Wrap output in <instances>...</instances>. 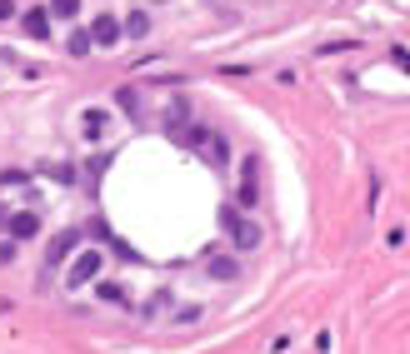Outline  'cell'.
<instances>
[{"instance_id": "obj_1", "label": "cell", "mask_w": 410, "mask_h": 354, "mask_svg": "<svg viewBox=\"0 0 410 354\" xmlns=\"http://www.w3.org/2000/svg\"><path fill=\"white\" fill-rule=\"evenodd\" d=\"M220 225H225V234H230V245H236V250H255V245H260V225L246 220L236 205L220 210Z\"/></svg>"}, {"instance_id": "obj_2", "label": "cell", "mask_w": 410, "mask_h": 354, "mask_svg": "<svg viewBox=\"0 0 410 354\" xmlns=\"http://www.w3.org/2000/svg\"><path fill=\"white\" fill-rule=\"evenodd\" d=\"M241 210H251V205H260V155H246L241 160V200H236Z\"/></svg>"}, {"instance_id": "obj_3", "label": "cell", "mask_w": 410, "mask_h": 354, "mask_svg": "<svg viewBox=\"0 0 410 354\" xmlns=\"http://www.w3.org/2000/svg\"><path fill=\"white\" fill-rule=\"evenodd\" d=\"M95 274H100V250H80V255L71 260V270H66V284L80 289V284H90Z\"/></svg>"}, {"instance_id": "obj_4", "label": "cell", "mask_w": 410, "mask_h": 354, "mask_svg": "<svg viewBox=\"0 0 410 354\" xmlns=\"http://www.w3.org/2000/svg\"><path fill=\"white\" fill-rule=\"evenodd\" d=\"M121 35H126V30H121V20H115L110 11H100V15L90 20V45H115Z\"/></svg>"}, {"instance_id": "obj_5", "label": "cell", "mask_w": 410, "mask_h": 354, "mask_svg": "<svg viewBox=\"0 0 410 354\" xmlns=\"http://www.w3.org/2000/svg\"><path fill=\"white\" fill-rule=\"evenodd\" d=\"M6 229H11V240H35V234H40V215L35 210H16L6 220Z\"/></svg>"}, {"instance_id": "obj_6", "label": "cell", "mask_w": 410, "mask_h": 354, "mask_svg": "<svg viewBox=\"0 0 410 354\" xmlns=\"http://www.w3.org/2000/svg\"><path fill=\"white\" fill-rule=\"evenodd\" d=\"M76 245H80V234H76V229H66V234H55V240H50V250H45V265L55 270V265H61V260H71V255H76Z\"/></svg>"}, {"instance_id": "obj_7", "label": "cell", "mask_w": 410, "mask_h": 354, "mask_svg": "<svg viewBox=\"0 0 410 354\" xmlns=\"http://www.w3.org/2000/svg\"><path fill=\"white\" fill-rule=\"evenodd\" d=\"M20 30H25L30 40H50V11H40V6H30V11L20 15Z\"/></svg>"}, {"instance_id": "obj_8", "label": "cell", "mask_w": 410, "mask_h": 354, "mask_svg": "<svg viewBox=\"0 0 410 354\" xmlns=\"http://www.w3.org/2000/svg\"><path fill=\"white\" fill-rule=\"evenodd\" d=\"M205 274H210V279H241V265L230 260V255H210V260H205Z\"/></svg>"}, {"instance_id": "obj_9", "label": "cell", "mask_w": 410, "mask_h": 354, "mask_svg": "<svg viewBox=\"0 0 410 354\" xmlns=\"http://www.w3.org/2000/svg\"><path fill=\"white\" fill-rule=\"evenodd\" d=\"M80 120H85V135L95 140V135H105V125H110V115H105V110H85Z\"/></svg>"}, {"instance_id": "obj_10", "label": "cell", "mask_w": 410, "mask_h": 354, "mask_svg": "<svg viewBox=\"0 0 410 354\" xmlns=\"http://www.w3.org/2000/svg\"><path fill=\"white\" fill-rule=\"evenodd\" d=\"M66 50L76 55V61H80V55H90V30H71L66 35Z\"/></svg>"}, {"instance_id": "obj_11", "label": "cell", "mask_w": 410, "mask_h": 354, "mask_svg": "<svg viewBox=\"0 0 410 354\" xmlns=\"http://www.w3.org/2000/svg\"><path fill=\"white\" fill-rule=\"evenodd\" d=\"M121 30H126V35H135V40H140V35H145V30H150V15H145V11H135V15H131V20H121Z\"/></svg>"}, {"instance_id": "obj_12", "label": "cell", "mask_w": 410, "mask_h": 354, "mask_svg": "<svg viewBox=\"0 0 410 354\" xmlns=\"http://www.w3.org/2000/svg\"><path fill=\"white\" fill-rule=\"evenodd\" d=\"M80 11V0H50V15H61V20H71Z\"/></svg>"}, {"instance_id": "obj_13", "label": "cell", "mask_w": 410, "mask_h": 354, "mask_svg": "<svg viewBox=\"0 0 410 354\" xmlns=\"http://www.w3.org/2000/svg\"><path fill=\"white\" fill-rule=\"evenodd\" d=\"M100 300H110V305H126V289H121V284H100Z\"/></svg>"}, {"instance_id": "obj_14", "label": "cell", "mask_w": 410, "mask_h": 354, "mask_svg": "<svg viewBox=\"0 0 410 354\" xmlns=\"http://www.w3.org/2000/svg\"><path fill=\"white\" fill-rule=\"evenodd\" d=\"M121 110H131V115H140V95H135V90H121Z\"/></svg>"}, {"instance_id": "obj_15", "label": "cell", "mask_w": 410, "mask_h": 354, "mask_svg": "<svg viewBox=\"0 0 410 354\" xmlns=\"http://www.w3.org/2000/svg\"><path fill=\"white\" fill-rule=\"evenodd\" d=\"M45 175H55V180H76V170H71V165H45Z\"/></svg>"}, {"instance_id": "obj_16", "label": "cell", "mask_w": 410, "mask_h": 354, "mask_svg": "<svg viewBox=\"0 0 410 354\" xmlns=\"http://www.w3.org/2000/svg\"><path fill=\"white\" fill-rule=\"evenodd\" d=\"M16 15V6H11V0H0V20H11Z\"/></svg>"}, {"instance_id": "obj_17", "label": "cell", "mask_w": 410, "mask_h": 354, "mask_svg": "<svg viewBox=\"0 0 410 354\" xmlns=\"http://www.w3.org/2000/svg\"><path fill=\"white\" fill-rule=\"evenodd\" d=\"M6 220H11V215H6V205H0V225H6Z\"/></svg>"}]
</instances>
